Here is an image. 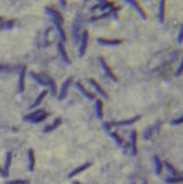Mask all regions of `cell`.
<instances>
[{
    "label": "cell",
    "instance_id": "cell-1",
    "mask_svg": "<svg viewBox=\"0 0 183 184\" xmlns=\"http://www.w3.org/2000/svg\"><path fill=\"white\" fill-rule=\"evenodd\" d=\"M47 113L44 111V110H36L35 112L27 115L26 117H24V120L27 122H33V123H37L40 122H43L46 117H47Z\"/></svg>",
    "mask_w": 183,
    "mask_h": 184
},
{
    "label": "cell",
    "instance_id": "cell-2",
    "mask_svg": "<svg viewBox=\"0 0 183 184\" xmlns=\"http://www.w3.org/2000/svg\"><path fill=\"white\" fill-rule=\"evenodd\" d=\"M88 40H89V32L84 31L82 38V43H80V46L78 49V55L80 57H83L86 53L87 46H88Z\"/></svg>",
    "mask_w": 183,
    "mask_h": 184
},
{
    "label": "cell",
    "instance_id": "cell-3",
    "mask_svg": "<svg viewBox=\"0 0 183 184\" xmlns=\"http://www.w3.org/2000/svg\"><path fill=\"white\" fill-rule=\"evenodd\" d=\"M99 63H100V65H101V67H102V69L104 70V72H106V75H107V77H110L112 80H114V82H116L118 80V78H116V75H115V72L112 71V69L109 67V65L106 63V61L104 60L103 58L102 57H100L99 58Z\"/></svg>",
    "mask_w": 183,
    "mask_h": 184
},
{
    "label": "cell",
    "instance_id": "cell-4",
    "mask_svg": "<svg viewBox=\"0 0 183 184\" xmlns=\"http://www.w3.org/2000/svg\"><path fill=\"white\" fill-rule=\"evenodd\" d=\"M72 82V77H68L63 82L62 87H61V90H60V94H59V98H58L60 101L67 97L68 92H69V88H70V85H71V82Z\"/></svg>",
    "mask_w": 183,
    "mask_h": 184
},
{
    "label": "cell",
    "instance_id": "cell-5",
    "mask_svg": "<svg viewBox=\"0 0 183 184\" xmlns=\"http://www.w3.org/2000/svg\"><path fill=\"white\" fill-rule=\"evenodd\" d=\"M126 2L128 3L130 6H132L133 8L136 10V12H137L139 15H140L141 18H142L143 20H146V19H147V14H146L145 10L142 8L141 4H139V2L135 1V0H126Z\"/></svg>",
    "mask_w": 183,
    "mask_h": 184
},
{
    "label": "cell",
    "instance_id": "cell-6",
    "mask_svg": "<svg viewBox=\"0 0 183 184\" xmlns=\"http://www.w3.org/2000/svg\"><path fill=\"white\" fill-rule=\"evenodd\" d=\"M97 42L103 46H116L123 42V39H106V38H98Z\"/></svg>",
    "mask_w": 183,
    "mask_h": 184
},
{
    "label": "cell",
    "instance_id": "cell-7",
    "mask_svg": "<svg viewBox=\"0 0 183 184\" xmlns=\"http://www.w3.org/2000/svg\"><path fill=\"white\" fill-rule=\"evenodd\" d=\"M89 82H90V84L94 87V89L96 90L102 97L103 98H105L106 100H108L109 99V95H108V93L103 89V87H101L100 86V84L96 82L95 79H93V78H90L89 79Z\"/></svg>",
    "mask_w": 183,
    "mask_h": 184
},
{
    "label": "cell",
    "instance_id": "cell-8",
    "mask_svg": "<svg viewBox=\"0 0 183 184\" xmlns=\"http://www.w3.org/2000/svg\"><path fill=\"white\" fill-rule=\"evenodd\" d=\"M41 76H42L43 78H44V80L46 82L47 85L49 86V88H50L51 92H52L53 96H54V95H56V93H57V86H56V83L54 82V79L51 77H49L48 75H45V73H41Z\"/></svg>",
    "mask_w": 183,
    "mask_h": 184
},
{
    "label": "cell",
    "instance_id": "cell-9",
    "mask_svg": "<svg viewBox=\"0 0 183 184\" xmlns=\"http://www.w3.org/2000/svg\"><path fill=\"white\" fill-rule=\"evenodd\" d=\"M57 47H58V51H59V53H60V55H61V57H62V59H63V61H64L66 64L71 65L72 62H71V60H70V58H69V55H68V53H67V51H66V48H65V46H64V44H63L62 42H59V43H58Z\"/></svg>",
    "mask_w": 183,
    "mask_h": 184
},
{
    "label": "cell",
    "instance_id": "cell-10",
    "mask_svg": "<svg viewBox=\"0 0 183 184\" xmlns=\"http://www.w3.org/2000/svg\"><path fill=\"white\" fill-rule=\"evenodd\" d=\"M53 23H54V25H55V27L57 28L58 32H59V34H60L61 39L63 41H66V40H67V36H66V32H65L64 28H63V23H64V22H61L59 20L53 19Z\"/></svg>",
    "mask_w": 183,
    "mask_h": 184
},
{
    "label": "cell",
    "instance_id": "cell-11",
    "mask_svg": "<svg viewBox=\"0 0 183 184\" xmlns=\"http://www.w3.org/2000/svg\"><path fill=\"white\" fill-rule=\"evenodd\" d=\"M45 11L46 13L49 15V16L52 17V19H55V20H59L61 22H64V17L62 16V14L60 12H58L52 8H50V7H45Z\"/></svg>",
    "mask_w": 183,
    "mask_h": 184
},
{
    "label": "cell",
    "instance_id": "cell-12",
    "mask_svg": "<svg viewBox=\"0 0 183 184\" xmlns=\"http://www.w3.org/2000/svg\"><path fill=\"white\" fill-rule=\"evenodd\" d=\"M76 87L84 95V96H85L86 98H88V99H90V100H94V99H95V94H94V93H91V92H89V91H87V90L85 89V88H84V86H83L82 83H80L79 82H77L76 83Z\"/></svg>",
    "mask_w": 183,
    "mask_h": 184
},
{
    "label": "cell",
    "instance_id": "cell-13",
    "mask_svg": "<svg viewBox=\"0 0 183 184\" xmlns=\"http://www.w3.org/2000/svg\"><path fill=\"white\" fill-rule=\"evenodd\" d=\"M131 148H132V154L133 155H137L138 152V147H137V131L136 130H132L131 131Z\"/></svg>",
    "mask_w": 183,
    "mask_h": 184
},
{
    "label": "cell",
    "instance_id": "cell-14",
    "mask_svg": "<svg viewBox=\"0 0 183 184\" xmlns=\"http://www.w3.org/2000/svg\"><path fill=\"white\" fill-rule=\"evenodd\" d=\"M91 166H92V163H86V164H84V165H82V166H80V167H77L75 171H72V172H70V174H69L68 177H69V178L74 177V176L77 175L78 173H80V172H82L83 171L87 170V168L90 167Z\"/></svg>",
    "mask_w": 183,
    "mask_h": 184
},
{
    "label": "cell",
    "instance_id": "cell-15",
    "mask_svg": "<svg viewBox=\"0 0 183 184\" xmlns=\"http://www.w3.org/2000/svg\"><path fill=\"white\" fill-rule=\"evenodd\" d=\"M26 70L27 68L24 67L21 70L20 72V79H19V89L20 92H24L25 91V76H26Z\"/></svg>",
    "mask_w": 183,
    "mask_h": 184
},
{
    "label": "cell",
    "instance_id": "cell-16",
    "mask_svg": "<svg viewBox=\"0 0 183 184\" xmlns=\"http://www.w3.org/2000/svg\"><path fill=\"white\" fill-rule=\"evenodd\" d=\"M61 123H62V119L61 117H57V119L52 122V124H50V126H48L44 128V132H50V131L56 129L57 127H59L61 126Z\"/></svg>",
    "mask_w": 183,
    "mask_h": 184
},
{
    "label": "cell",
    "instance_id": "cell-17",
    "mask_svg": "<svg viewBox=\"0 0 183 184\" xmlns=\"http://www.w3.org/2000/svg\"><path fill=\"white\" fill-rule=\"evenodd\" d=\"M28 161H30V164H28V171L32 172L34 166H35V156H34V151L32 149L28 150Z\"/></svg>",
    "mask_w": 183,
    "mask_h": 184
},
{
    "label": "cell",
    "instance_id": "cell-18",
    "mask_svg": "<svg viewBox=\"0 0 183 184\" xmlns=\"http://www.w3.org/2000/svg\"><path fill=\"white\" fill-rule=\"evenodd\" d=\"M140 119H141L140 116H136V117H131V119L126 120V121H121V122H114V126H128V124L134 123L135 122L139 121Z\"/></svg>",
    "mask_w": 183,
    "mask_h": 184
},
{
    "label": "cell",
    "instance_id": "cell-19",
    "mask_svg": "<svg viewBox=\"0 0 183 184\" xmlns=\"http://www.w3.org/2000/svg\"><path fill=\"white\" fill-rule=\"evenodd\" d=\"M159 18L161 23H164L165 18H166V1L162 0L160 2V13H159Z\"/></svg>",
    "mask_w": 183,
    "mask_h": 184
},
{
    "label": "cell",
    "instance_id": "cell-20",
    "mask_svg": "<svg viewBox=\"0 0 183 184\" xmlns=\"http://www.w3.org/2000/svg\"><path fill=\"white\" fill-rule=\"evenodd\" d=\"M47 93H48V90L47 89H45V90H43L38 96H37V98L35 99V101H34V103L31 106V108H35V107H37V106H39L40 104H41V102L43 101V99L45 98V96L47 95Z\"/></svg>",
    "mask_w": 183,
    "mask_h": 184
},
{
    "label": "cell",
    "instance_id": "cell-21",
    "mask_svg": "<svg viewBox=\"0 0 183 184\" xmlns=\"http://www.w3.org/2000/svg\"><path fill=\"white\" fill-rule=\"evenodd\" d=\"M95 106H96V113H97L98 119L102 120L103 119V102H102L100 99H97Z\"/></svg>",
    "mask_w": 183,
    "mask_h": 184
},
{
    "label": "cell",
    "instance_id": "cell-22",
    "mask_svg": "<svg viewBox=\"0 0 183 184\" xmlns=\"http://www.w3.org/2000/svg\"><path fill=\"white\" fill-rule=\"evenodd\" d=\"M12 162V152H8L6 156V163H5V167H4V172L6 173L7 176H9V167Z\"/></svg>",
    "mask_w": 183,
    "mask_h": 184
},
{
    "label": "cell",
    "instance_id": "cell-23",
    "mask_svg": "<svg viewBox=\"0 0 183 184\" xmlns=\"http://www.w3.org/2000/svg\"><path fill=\"white\" fill-rule=\"evenodd\" d=\"M154 162H155V167H156V173L157 174H161L163 171V163L162 161L160 160V158L158 156H154Z\"/></svg>",
    "mask_w": 183,
    "mask_h": 184
},
{
    "label": "cell",
    "instance_id": "cell-24",
    "mask_svg": "<svg viewBox=\"0 0 183 184\" xmlns=\"http://www.w3.org/2000/svg\"><path fill=\"white\" fill-rule=\"evenodd\" d=\"M163 165H165V167H166V170L172 174V176H178V175H180V172H179L177 170H175L174 167L171 166L170 163H168L167 161H165V163H164Z\"/></svg>",
    "mask_w": 183,
    "mask_h": 184
},
{
    "label": "cell",
    "instance_id": "cell-25",
    "mask_svg": "<svg viewBox=\"0 0 183 184\" xmlns=\"http://www.w3.org/2000/svg\"><path fill=\"white\" fill-rule=\"evenodd\" d=\"M166 182L170 183V184L179 183V182H182V177H180V176H171V177H170V178H166Z\"/></svg>",
    "mask_w": 183,
    "mask_h": 184
},
{
    "label": "cell",
    "instance_id": "cell-26",
    "mask_svg": "<svg viewBox=\"0 0 183 184\" xmlns=\"http://www.w3.org/2000/svg\"><path fill=\"white\" fill-rule=\"evenodd\" d=\"M14 26V22L13 21H6L0 25V29H5V28H11Z\"/></svg>",
    "mask_w": 183,
    "mask_h": 184
},
{
    "label": "cell",
    "instance_id": "cell-27",
    "mask_svg": "<svg viewBox=\"0 0 183 184\" xmlns=\"http://www.w3.org/2000/svg\"><path fill=\"white\" fill-rule=\"evenodd\" d=\"M111 136L115 139V141L118 143V145H121L123 143L122 138L118 133H116V132H111Z\"/></svg>",
    "mask_w": 183,
    "mask_h": 184
},
{
    "label": "cell",
    "instance_id": "cell-28",
    "mask_svg": "<svg viewBox=\"0 0 183 184\" xmlns=\"http://www.w3.org/2000/svg\"><path fill=\"white\" fill-rule=\"evenodd\" d=\"M28 181L27 180H10V181H7L4 184H27Z\"/></svg>",
    "mask_w": 183,
    "mask_h": 184
},
{
    "label": "cell",
    "instance_id": "cell-29",
    "mask_svg": "<svg viewBox=\"0 0 183 184\" xmlns=\"http://www.w3.org/2000/svg\"><path fill=\"white\" fill-rule=\"evenodd\" d=\"M102 3H103V5H101V7H100L101 10H105V9L109 8V7H112L113 6V2H108V1L105 2V1H103Z\"/></svg>",
    "mask_w": 183,
    "mask_h": 184
},
{
    "label": "cell",
    "instance_id": "cell-30",
    "mask_svg": "<svg viewBox=\"0 0 183 184\" xmlns=\"http://www.w3.org/2000/svg\"><path fill=\"white\" fill-rule=\"evenodd\" d=\"M182 68H183V62L181 61V63H180V65H179V67H178V69H177V71H176V77H179L180 75H181V72H182Z\"/></svg>",
    "mask_w": 183,
    "mask_h": 184
},
{
    "label": "cell",
    "instance_id": "cell-31",
    "mask_svg": "<svg viewBox=\"0 0 183 184\" xmlns=\"http://www.w3.org/2000/svg\"><path fill=\"white\" fill-rule=\"evenodd\" d=\"M182 121H183V117L181 116V117H178V119L173 120V121L171 122V123H172V124H179V123H182Z\"/></svg>",
    "mask_w": 183,
    "mask_h": 184
},
{
    "label": "cell",
    "instance_id": "cell-32",
    "mask_svg": "<svg viewBox=\"0 0 183 184\" xmlns=\"http://www.w3.org/2000/svg\"><path fill=\"white\" fill-rule=\"evenodd\" d=\"M182 33H183V28L180 27V32L178 34V38H177V42L178 43H181L182 42Z\"/></svg>",
    "mask_w": 183,
    "mask_h": 184
},
{
    "label": "cell",
    "instance_id": "cell-33",
    "mask_svg": "<svg viewBox=\"0 0 183 184\" xmlns=\"http://www.w3.org/2000/svg\"><path fill=\"white\" fill-rule=\"evenodd\" d=\"M0 175H1L2 177H8V176L6 175L5 172H4V168H2L1 167H0Z\"/></svg>",
    "mask_w": 183,
    "mask_h": 184
},
{
    "label": "cell",
    "instance_id": "cell-34",
    "mask_svg": "<svg viewBox=\"0 0 183 184\" xmlns=\"http://www.w3.org/2000/svg\"><path fill=\"white\" fill-rule=\"evenodd\" d=\"M66 3H67L66 1H61V5H62V7H63V6L65 7V6H66Z\"/></svg>",
    "mask_w": 183,
    "mask_h": 184
},
{
    "label": "cell",
    "instance_id": "cell-35",
    "mask_svg": "<svg viewBox=\"0 0 183 184\" xmlns=\"http://www.w3.org/2000/svg\"><path fill=\"white\" fill-rule=\"evenodd\" d=\"M74 184H82V183H79V182H77V181H75Z\"/></svg>",
    "mask_w": 183,
    "mask_h": 184
},
{
    "label": "cell",
    "instance_id": "cell-36",
    "mask_svg": "<svg viewBox=\"0 0 183 184\" xmlns=\"http://www.w3.org/2000/svg\"><path fill=\"white\" fill-rule=\"evenodd\" d=\"M0 22H1V18H0Z\"/></svg>",
    "mask_w": 183,
    "mask_h": 184
},
{
    "label": "cell",
    "instance_id": "cell-37",
    "mask_svg": "<svg viewBox=\"0 0 183 184\" xmlns=\"http://www.w3.org/2000/svg\"><path fill=\"white\" fill-rule=\"evenodd\" d=\"M144 184H147V183H146V182H145V183H144Z\"/></svg>",
    "mask_w": 183,
    "mask_h": 184
}]
</instances>
